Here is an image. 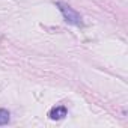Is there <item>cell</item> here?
Returning a JSON list of instances; mask_svg holds the SVG:
<instances>
[{
    "label": "cell",
    "instance_id": "6da1fadb",
    "mask_svg": "<svg viewBox=\"0 0 128 128\" xmlns=\"http://www.w3.org/2000/svg\"><path fill=\"white\" fill-rule=\"evenodd\" d=\"M56 6L59 8L60 14L63 15V18H65V21H66L68 24H72V26H82V24H83L82 15H80L74 8H71L70 5L63 3V2H57Z\"/></svg>",
    "mask_w": 128,
    "mask_h": 128
},
{
    "label": "cell",
    "instance_id": "3957f363",
    "mask_svg": "<svg viewBox=\"0 0 128 128\" xmlns=\"http://www.w3.org/2000/svg\"><path fill=\"white\" fill-rule=\"evenodd\" d=\"M9 124V112L6 108H0V126Z\"/></svg>",
    "mask_w": 128,
    "mask_h": 128
},
{
    "label": "cell",
    "instance_id": "7a4b0ae2",
    "mask_svg": "<svg viewBox=\"0 0 128 128\" xmlns=\"http://www.w3.org/2000/svg\"><path fill=\"white\" fill-rule=\"evenodd\" d=\"M66 113H68V110H66L65 106H56V107H53V108L50 110L48 116H50V119H53V120H59V119H63V118H65Z\"/></svg>",
    "mask_w": 128,
    "mask_h": 128
}]
</instances>
